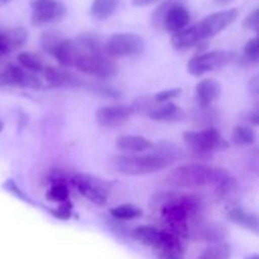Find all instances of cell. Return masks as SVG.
Returning <instances> with one entry per match:
<instances>
[{
    "label": "cell",
    "mask_w": 259,
    "mask_h": 259,
    "mask_svg": "<svg viewBox=\"0 0 259 259\" xmlns=\"http://www.w3.org/2000/svg\"><path fill=\"white\" fill-rule=\"evenodd\" d=\"M230 172L223 167L205 163H189L175 168L166 177V184L174 189H201L218 186L230 177Z\"/></svg>",
    "instance_id": "cell-1"
},
{
    "label": "cell",
    "mask_w": 259,
    "mask_h": 259,
    "mask_svg": "<svg viewBox=\"0 0 259 259\" xmlns=\"http://www.w3.org/2000/svg\"><path fill=\"white\" fill-rule=\"evenodd\" d=\"M172 163L175 162L154 151L148 154H121L111 159V167L124 176H146L156 174Z\"/></svg>",
    "instance_id": "cell-2"
},
{
    "label": "cell",
    "mask_w": 259,
    "mask_h": 259,
    "mask_svg": "<svg viewBox=\"0 0 259 259\" xmlns=\"http://www.w3.org/2000/svg\"><path fill=\"white\" fill-rule=\"evenodd\" d=\"M184 142L191 149L196 158H206L212 152L225 151L229 147L227 139L215 128H206L204 131L185 132Z\"/></svg>",
    "instance_id": "cell-3"
},
{
    "label": "cell",
    "mask_w": 259,
    "mask_h": 259,
    "mask_svg": "<svg viewBox=\"0 0 259 259\" xmlns=\"http://www.w3.org/2000/svg\"><path fill=\"white\" fill-rule=\"evenodd\" d=\"M146 50V40L137 33H114L105 42V53L110 58L136 57Z\"/></svg>",
    "instance_id": "cell-4"
},
{
    "label": "cell",
    "mask_w": 259,
    "mask_h": 259,
    "mask_svg": "<svg viewBox=\"0 0 259 259\" xmlns=\"http://www.w3.org/2000/svg\"><path fill=\"white\" fill-rule=\"evenodd\" d=\"M73 186L93 204L104 206L110 195L111 185L108 181L89 174H77L72 177Z\"/></svg>",
    "instance_id": "cell-5"
},
{
    "label": "cell",
    "mask_w": 259,
    "mask_h": 259,
    "mask_svg": "<svg viewBox=\"0 0 259 259\" xmlns=\"http://www.w3.org/2000/svg\"><path fill=\"white\" fill-rule=\"evenodd\" d=\"M234 60V53L228 51H211L195 56L187 63V72L199 77L211 71L220 70Z\"/></svg>",
    "instance_id": "cell-6"
},
{
    "label": "cell",
    "mask_w": 259,
    "mask_h": 259,
    "mask_svg": "<svg viewBox=\"0 0 259 259\" xmlns=\"http://www.w3.org/2000/svg\"><path fill=\"white\" fill-rule=\"evenodd\" d=\"M75 68L99 78H110L118 72V66L115 65L113 58L109 57L106 53L93 52V51H88L78 60Z\"/></svg>",
    "instance_id": "cell-7"
},
{
    "label": "cell",
    "mask_w": 259,
    "mask_h": 259,
    "mask_svg": "<svg viewBox=\"0 0 259 259\" xmlns=\"http://www.w3.org/2000/svg\"><path fill=\"white\" fill-rule=\"evenodd\" d=\"M238 17H239V10L232 8V9L211 13L194 25L201 40H205L215 37L228 27H230L238 19Z\"/></svg>",
    "instance_id": "cell-8"
},
{
    "label": "cell",
    "mask_w": 259,
    "mask_h": 259,
    "mask_svg": "<svg viewBox=\"0 0 259 259\" xmlns=\"http://www.w3.org/2000/svg\"><path fill=\"white\" fill-rule=\"evenodd\" d=\"M30 10V22L35 27L58 22L67 13L65 4L60 0H33Z\"/></svg>",
    "instance_id": "cell-9"
},
{
    "label": "cell",
    "mask_w": 259,
    "mask_h": 259,
    "mask_svg": "<svg viewBox=\"0 0 259 259\" xmlns=\"http://www.w3.org/2000/svg\"><path fill=\"white\" fill-rule=\"evenodd\" d=\"M228 235L224 225L214 222H206L201 218L192 222L189 227V238L192 240L207 244L223 243Z\"/></svg>",
    "instance_id": "cell-10"
},
{
    "label": "cell",
    "mask_w": 259,
    "mask_h": 259,
    "mask_svg": "<svg viewBox=\"0 0 259 259\" xmlns=\"http://www.w3.org/2000/svg\"><path fill=\"white\" fill-rule=\"evenodd\" d=\"M134 114L132 105H108L96 110L95 116L98 123L104 128H116L128 123Z\"/></svg>",
    "instance_id": "cell-11"
},
{
    "label": "cell",
    "mask_w": 259,
    "mask_h": 259,
    "mask_svg": "<svg viewBox=\"0 0 259 259\" xmlns=\"http://www.w3.org/2000/svg\"><path fill=\"white\" fill-rule=\"evenodd\" d=\"M2 73L4 86H17V88L32 89V90H38L42 88L40 80H38L34 75L18 67V66L8 65L7 67L3 68Z\"/></svg>",
    "instance_id": "cell-12"
},
{
    "label": "cell",
    "mask_w": 259,
    "mask_h": 259,
    "mask_svg": "<svg viewBox=\"0 0 259 259\" xmlns=\"http://www.w3.org/2000/svg\"><path fill=\"white\" fill-rule=\"evenodd\" d=\"M152 249L158 259H182L185 254L182 239L164 230H162L161 238Z\"/></svg>",
    "instance_id": "cell-13"
},
{
    "label": "cell",
    "mask_w": 259,
    "mask_h": 259,
    "mask_svg": "<svg viewBox=\"0 0 259 259\" xmlns=\"http://www.w3.org/2000/svg\"><path fill=\"white\" fill-rule=\"evenodd\" d=\"M45 78L47 83L52 88L57 89H80L83 88L85 82L82 78L76 76L67 68L60 67H46Z\"/></svg>",
    "instance_id": "cell-14"
},
{
    "label": "cell",
    "mask_w": 259,
    "mask_h": 259,
    "mask_svg": "<svg viewBox=\"0 0 259 259\" xmlns=\"http://www.w3.org/2000/svg\"><path fill=\"white\" fill-rule=\"evenodd\" d=\"M190 20H191V15H190L189 9L186 8V0H182V2L172 5L167 10L163 20H162V27L167 32L176 33L186 28L189 25Z\"/></svg>",
    "instance_id": "cell-15"
},
{
    "label": "cell",
    "mask_w": 259,
    "mask_h": 259,
    "mask_svg": "<svg viewBox=\"0 0 259 259\" xmlns=\"http://www.w3.org/2000/svg\"><path fill=\"white\" fill-rule=\"evenodd\" d=\"M222 95V86L214 78H205L201 80L195 88V100L199 106H210V104Z\"/></svg>",
    "instance_id": "cell-16"
},
{
    "label": "cell",
    "mask_w": 259,
    "mask_h": 259,
    "mask_svg": "<svg viewBox=\"0 0 259 259\" xmlns=\"http://www.w3.org/2000/svg\"><path fill=\"white\" fill-rule=\"evenodd\" d=\"M147 115L158 123H176L186 118V114L180 106L172 103H164L158 106H153Z\"/></svg>",
    "instance_id": "cell-17"
},
{
    "label": "cell",
    "mask_w": 259,
    "mask_h": 259,
    "mask_svg": "<svg viewBox=\"0 0 259 259\" xmlns=\"http://www.w3.org/2000/svg\"><path fill=\"white\" fill-rule=\"evenodd\" d=\"M214 189L217 199L220 202L232 207L238 206L237 202L239 200V185L234 177H228L227 180H224L222 184L215 186Z\"/></svg>",
    "instance_id": "cell-18"
},
{
    "label": "cell",
    "mask_w": 259,
    "mask_h": 259,
    "mask_svg": "<svg viewBox=\"0 0 259 259\" xmlns=\"http://www.w3.org/2000/svg\"><path fill=\"white\" fill-rule=\"evenodd\" d=\"M202 40L199 37L195 25L191 27H186L184 29L179 30V32L174 33L171 37V45L175 50H189V48L194 47V46L200 45Z\"/></svg>",
    "instance_id": "cell-19"
},
{
    "label": "cell",
    "mask_w": 259,
    "mask_h": 259,
    "mask_svg": "<svg viewBox=\"0 0 259 259\" xmlns=\"http://www.w3.org/2000/svg\"><path fill=\"white\" fill-rule=\"evenodd\" d=\"M228 218H229L230 222L234 223V224L239 225V227L244 228V229L249 230V232L258 234L259 222L257 215L253 214V212L247 211V210H244L240 206H235L229 210Z\"/></svg>",
    "instance_id": "cell-20"
},
{
    "label": "cell",
    "mask_w": 259,
    "mask_h": 259,
    "mask_svg": "<svg viewBox=\"0 0 259 259\" xmlns=\"http://www.w3.org/2000/svg\"><path fill=\"white\" fill-rule=\"evenodd\" d=\"M153 142L142 136H121L116 139V146L121 151L143 152L151 151Z\"/></svg>",
    "instance_id": "cell-21"
},
{
    "label": "cell",
    "mask_w": 259,
    "mask_h": 259,
    "mask_svg": "<svg viewBox=\"0 0 259 259\" xmlns=\"http://www.w3.org/2000/svg\"><path fill=\"white\" fill-rule=\"evenodd\" d=\"M162 235V230L156 229L153 227H148V225H142V227L134 228L131 232L132 239L136 240L139 244L144 245V247L153 248L157 244Z\"/></svg>",
    "instance_id": "cell-22"
},
{
    "label": "cell",
    "mask_w": 259,
    "mask_h": 259,
    "mask_svg": "<svg viewBox=\"0 0 259 259\" xmlns=\"http://www.w3.org/2000/svg\"><path fill=\"white\" fill-rule=\"evenodd\" d=\"M120 0H93L91 17L96 20H106L116 12Z\"/></svg>",
    "instance_id": "cell-23"
},
{
    "label": "cell",
    "mask_w": 259,
    "mask_h": 259,
    "mask_svg": "<svg viewBox=\"0 0 259 259\" xmlns=\"http://www.w3.org/2000/svg\"><path fill=\"white\" fill-rule=\"evenodd\" d=\"M3 34H4L5 42H7L10 52L24 46L28 39V32L22 27L10 28V29L4 30Z\"/></svg>",
    "instance_id": "cell-24"
},
{
    "label": "cell",
    "mask_w": 259,
    "mask_h": 259,
    "mask_svg": "<svg viewBox=\"0 0 259 259\" xmlns=\"http://www.w3.org/2000/svg\"><path fill=\"white\" fill-rule=\"evenodd\" d=\"M232 257V247L228 243H218L211 244L202 252L199 259H230Z\"/></svg>",
    "instance_id": "cell-25"
},
{
    "label": "cell",
    "mask_w": 259,
    "mask_h": 259,
    "mask_svg": "<svg viewBox=\"0 0 259 259\" xmlns=\"http://www.w3.org/2000/svg\"><path fill=\"white\" fill-rule=\"evenodd\" d=\"M83 88L88 89V91L95 94V95L101 96L106 99H119L120 98V91L114 86L109 85L105 82H90L85 83Z\"/></svg>",
    "instance_id": "cell-26"
},
{
    "label": "cell",
    "mask_w": 259,
    "mask_h": 259,
    "mask_svg": "<svg viewBox=\"0 0 259 259\" xmlns=\"http://www.w3.org/2000/svg\"><path fill=\"white\" fill-rule=\"evenodd\" d=\"M232 139L237 146L240 147H248L254 144L255 142V133L252 128L245 125L235 126L233 131Z\"/></svg>",
    "instance_id": "cell-27"
},
{
    "label": "cell",
    "mask_w": 259,
    "mask_h": 259,
    "mask_svg": "<svg viewBox=\"0 0 259 259\" xmlns=\"http://www.w3.org/2000/svg\"><path fill=\"white\" fill-rule=\"evenodd\" d=\"M65 39L61 33L56 32V30H46L40 35V47L45 52H47L48 55L52 56V53L55 52V50L57 48V46L60 45L62 40Z\"/></svg>",
    "instance_id": "cell-28"
},
{
    "label": "cell",
    "mask_w": 259,
    "mask_h": 259,
    "mask_svg": "<svg viewBox=\"0 0 259 259\" xmlns=\"http://www.w3.org/2000/svg\"><path fill=\"white\" fill-rule=\"evenodd\" d=\"M142 214L141 209L132 204H121L119 206L110 209V215L116 220H132L138 218Z\"/></svg>",
    "instance_id": "cell-29"
},
{
    "label": "cell",
    "mask_w": 259,
    "mask_h": 259,
    "mask_svg": "<svg viewBox=\"0 0 259 259\" xmlns=\"http://www.w3.org/2000/svg\"><path fill=\"white\" fill-rule=\"evenodd\" d=\"M18 61H19L20 65L24 68H27L30 72H42L45 70V66L43 62L34 56L33 53L29 52H22L18 55Z\"/></svg>",
    "instance_id": "cell-30"
},
{
    "label": "cell",
    "mask_w": 259,
    "mask_h": 259,
    "mask_svg": "<svg viewBox=\"0 0 259 259\" xmlns=\"http://www.w3.org/2000/svg\"><path fill=\"white\" fill-rule=\"evenodd\" d=\"M70 196V191L66 185V182H55L51 186L50 191L47 194V199H50L53 202H63L67 201Z\"/></svg>",
    "instance_id": "cell-31"
},
{
    "label": "cell",
    "mask_w": 259,
    "mask_h": 259,
    "mask_svg": "<svg viewBox=\"0 0 259 259\" xmlns=\"http://www.w3.org/2000/svg\"><path fill=\"white\" fill-rule=\"evenodd\" d=\"M182 2V0H163L156 9L153 10L151 17V22L153 24V27L156 28H161L162 27V20H163L164 14H166L167 10L172 7L176 3Z\"/></svg>",
    "instance_id": "cell-32"
},
{
    "label": "cell",
    "mask_w": 259,
    "mask_h": 259,
    "mask_svg": "<svg viewBox=\"0 0 259 259\" xmlns=\"http://www.w3.org/2000/svg\"><path fill=\"white\" fill-rule=\"evenodd\" d=\"M3 189L7 190L8 192H10V194H12L13 196L17 197V199L23 200V201L27 202V204L34 205V204H33V202H32V200H30L29 197H28L27 195H25L24 192H23L22 190H20L19 187H18V185L15 184V182L13 181V180H7V181H5L4 184H3Z\"/></svg>",
    "instance_id": "cell-33"
},
{
    "label": "cell",
    "mask_w": 259,
    "mask_h": 259,
    "mask_svg": "<svg viewBox=\"0 0 259 259\" xmlns=\"http://www.w3.org/2000/svg\"><path fill=\"white\" fill-rule=\"evenodd\" d=\"M244 56L247 61L249 62H258L259 58V45H258V38H252L247 42L244 47Z\"/></svg>",
    "instance_id": "cell-34"
},
{
    "label": "cell",
    "mask_w": 259,
    "mask_h": 259,
    "mask_svg": "<svg viewBox=\"0 0 259 259\" xmlns=\"http://www.w3.org/2000/svg\"><path fill=\"white\" fill-rule=\"evenodd\" d=\"M50 212L53 215V217L57 218V219L68 220L71 218V215H72V204L70 202V200L63 201L61 202L60 206H58L57 209L50 210Z\"/></svg>",
    "instance_id": "cell-35"
},
{
    "label": "cell",
    "mask_w": 259,
    "mask_h": 259,
    "mask_svg": "<svg viewBox=\"0 0 259 259\" xmlns=\"http://www.w3.org/2000/svg\"><path fill=\"white\" fill-rule=\"evenodd\" d=\"M181 94V89H167V90H162L161 93L156 94L153 98V101L156 104H164V103H168L169 100L172 99L177 98V96Z\"/></svg>",
    "instance_id": "cell-36"
},
{
    "label": "cell",
    "mask_w": 259,
    "mask_h": 259,
    "mask_svg": "<svg viewBox=\"0 0 259 259\" xmlns=\"http://www.w3.org/2000/svg\"><path fill=\"white\" fill-rule=\"evenodd\" d=\"M243 27L248 30H252V32H258L259 27V10L254 9L247 18L244 19L243 23Z\"/></svg>",
    "instance_id": "cell-37"
},
{
    "label": "cell",
    "mask_w": 259,
    "mask_h": 259,
    "mask_svg": "<svg viewBox=\"0 0 259 259\" xmlns=\"http://www.w3.org/2000/svg\"><path fill=\"white\" fill-rule=\"evenodd\" d=\"M248 91H249V94L254 99L258 98V95H259V81H258L257 76H255V77H253L252 80L248 82Z\"/></svg>",
    "instance_id": "cell-38"
},
{
    "label": "cell",
    "mask_w": 259,
    "mask_h": 259,
    "mask_svg": "<svg viewBox=\"0 0 259 259\" xmlns=\"http://www.w3.org/2000/svg\"><path fill=\"white\" fill-rule=\"evenodd\" d=\"M161 2V0H132V4L134 7H148V5L156 4V3Z\"/></svg>",
    "instance_id": "cell-39"
},
{
    "label": "cell",
    "mask_w": 259,
    "mask_h": 259,
    "mask_svg": "<svg viewBox=\"0 0 259 259\" xmlns=\"http://www.w3.org/2000/svg\"><path fill=\"white\" fill-rule=\"evenodd\" d=\"M248 121H252L254 125H258L259 123V115L257 111H253L252 114H249V116H248Z\"/></svg>",
    "instance_id": "cell-40"
},
{
    "label": "cell",
    "mask_w": 259,
    "mask_h": 259,
    "mask_svg": "<svg viewBox=\"0 0 259 259\" xmlns=\"http://www.w3.org/2000/svg\"><path fill=\"white\" fill-rule=\"evenodd\" d=\"M215 2L220 5H225V4H229V3L234 2V0H215Z\"/></svg>",
    "instance_id": "cell-41"
},
{
    "label": "cell",
    "mask_w": 259,
    "mask_h": 259,
    "mask_svg": "<svg viewBox=\"0 0 259 259\" xmlns=\"http://www.w3.org/2000/svg\"><path fill=\"white\" fill-rule=\"evenodd\" d=\"M245 259H259V257H258V254H252V255H248Z\"/></svg>",
    "instance_id": "cell-42"
},
{
    "label": "cell",
    "mask_w": 259,
    "mask_h": 259,
    "mask_svg": "<svg viewBox=\"0 0 259 259\" xmlns=\"http://www.w3.org/2000/svg\"><path fill=\"white\" fill-rule=\"evenodd\" d=\"M3 131H4V121H3L2 119H0V133H2Z\"/></svg>",
    "instance_id": "cell-43"
},
{
    "label": "cell",
    "mask_w": 259,
    "mask_h": 259,
    "mask_svg": "<svg viewBox=\"0 0 259 259\" xmlns=\"http://www.w3.org/2000/svg\"><path fill=\"white\" fill-rule=\"evenodd\" d=\"M2 86H4V82H3V73H2V70H0V88Z\"/></svg>",
    "instance_id": "cell-44"
},
{
    "label": "cell",
    "mask_w": 259,
    "mask_h": 259,
    "mask_svg": "<svg viewBox=\"0 0 259 259\" xmlns=\"http://www.w3.org/2000/svg\"><path fill=\"white\" fill-rule=\"evenodd\" d=\"M8 2H10V0H0V4H7Z\"/></svg>",
    "instance_id": "cell-45"
}]
</instances>
